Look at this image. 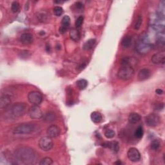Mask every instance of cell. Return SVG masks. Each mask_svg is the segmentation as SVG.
<instances>
[{
    "label": "cell",
    "mask_w": 165,
    "mask_h": 165,
    "mask_svg": "<svg viewBox=\"0 0 165 165\" xmlns=\"http://www.w3.org/2000/svg\"><path fill=\"white\" fill-rule=\"evenodd\" d=\"M27 105L24 103H17L10 106L3 115V118L5 120H14L19 118L27 111Z\"/></svg>",
    "instance_id": "1"
},
{
    "label": "cell",
    "mask_w": 165,
    "mask_h": 165,
    "mask_svg": "<svg viewBox=\"0 0 165 165\" xmlns=\"http://www.w3.org/2000/svg\"><path fill=\"white\" fill-rule=\"evenodd\" d=\"M36 152L30 148L22 147L15 151L14 160L17 164H32L36 158Z\"/></svg>",
    "instance_id": "2"
},
{
    "label": "cell",
    "mask_w": 165,
    "mask_h": 165,
    "mask_svg": "<svg viewBox=\"0 0 165 165\" xmlns=\"http://www.w3.org/2000/svg\"><path fill=\"white\" fill-rule=\"evenodd\" d=\"M36 130V125L31 123H21L17 126L13 130L14 134L16 135H26L32 133Z\"/></svg>",
    "instance_id": "3"
},
{
    "label": "cell",
    "mask_w": 165,
    "mask_h": 165,
    "mask_svg": "<svg viewBox=\"0 0 165 165\" xmlns=\"http://www.w3.org/2000/svg\"><path fill=\"white\" fill-rule=\"evenodd\" d=\"M135 73L133 67L128 66H122L118 72V77L123 81H127L130 79Z\"/></svg>",
    "instance_id": "4"
},
{
    "label": "cell",
    "mask_w": 165,
    "mask_h": 165,
    "mask_svg": "<svg viewBox=\"0 0 165 165\" xmlns=\"http://www.w3.org/2000/svg\"><path fill=\"white\" fill-rule=\"evenodd\" d=\"M152 28L158 32H164V18L159 16L157 14L152 16L150 21Z\"/></svg>",
    "instance_id": "5"
},
{
    "label": "cell",
    "mask_w": 165,
    "mask_h": 165,
    "mask_svg": "<svg viewBox=\"0 0 165 165\" xmlns=\"http://www.w3.org/2000/svg\"><path fill=\"white\" fill-rule=\"evenodd\" d=\"M152 48V45L149 40L144 36L138 41L136 45V50L137 52L143 55L148 54L151 51Z\"/></svg>",
    "instance_id": "6"
},
{
    "label": "cell",
    "mask_w": 165,
    "mask_h": 165,
    "mask_svg": "<svg viewBox=\"0 0 165 165\" xmlns=\"http://www.w3.org/2000/svg\"><path fill=\"white\" fill-rule=\"evenodd\" d=\"M38 145L39 148L43 151L48 152L52 149L54 146V142L52 137L50 136H44L39 139Z\"/></svg>",
    "instance_id": "7"
},
{
    "label": "cell",
    "mask_w": 165,
    "mask_h": 165,
    "mask_svg": "<svg viewBox=\"0 0 165 165\" xmlns=\"http://www.w3.org/2000/svg\"><path fill=\"white\" fill-rule=\"evenodd\" d=\"M27 98L29 103H32L34 105H39L43 99L42 94L37 91L30 92L28 94Z\"/></svg>",
    "instance_id": "8"
},
{
    "label": "cell",
    "mask_w": 165,
    "mask_h": 165,
    "mask_svg": "<svg viewBox=\"0 0 165 165\" xmlns=\"http://www.w3.org/2000/svg\"><path fill=\"white\" fill-rule=\"evenodd\" d=\"M28 114L30 118L33 119H39L43 116L41 109L38 105H33L28 111Z\"/></svg>",
    "instance_id": "9"
},
{
    "label": "cell",
    "mask_w": 165,
    "mask_h": 165,
    "mask_svg": "<svg viewBox=\"0 0 165 165\" xmlns=\"http://www.w3.org/2000/svg\"><path fill=\"white\" fill-rule=\"evenodd\" d=\"M146 123L150 127H155L158 126L161 123V118L157 114L152 113L146 116Z\"/></svg>",
    "instance_id": "10"
},
{
    "label": "cell",
    "mask_w": 165,
    "mask_h": 165,
    "mask_svg": "<svg viewBox=\"0 0 165 165\" xmlns=\"http://www.w3.org/2000/svg\"><path fill=\"white\" fill-rule=\"evenodd\" d=\"M127 157L132 162L136 163L141 160V154L139 151L136 148H130L127 152Z\"/></svg>",
    "instance_id": "11"
},
{
    "label": "cell",
    "mask_w": 165,
    "mask_h": 165,
    "mask_svg": "<svg viewBox=\"0 0 165 165\" xmlns=\"http://www.w3.org/2000/svg\"><path fill=\"white\" fill-rule=\"evenodd\" d=\"M138 61L135 58L131 56H125L122 58L121 61V64L122 66H128L133 67L137 64Z\"/></svg>",
    "instance_id": "12"
},
{
    "label": "cell",
    "mask_w": 165,
    "mask_h": 165,
    "mask_svg": "<svg viewBox=\"0 0 165 165\" xmlns=\"http://www.w3.org/2000/svg\"><path fill=\"white\" fill-rule=\"evenodd\" d=\"M152 62L154 64H164L165 62V52H160L153 55Z\"/></svg>",
    "instance_id": "13"
},
{
    "label": "cell",
    "mask_w": 165,
    "mask_h": 165,
    "mask_svg": "<svg viewBox=\"0 0 165 165\" xmlns=\"http://www.w3.org/2000/svg\"><path fill=\"white\" fill-rule=\"evenodd\" d=\"M47 134L48 136H50L52 138L57 137L59 136V134L61 133L60 128L59 126L57 125H51L47 128Z\"/></svg>",
    "instance_id": "14"
},
{
    "label": "cell",
    "mask_w": 165,
    "mask_h": 165,
    "mask_svg": "<svg viewBox=\"0 0 165 165\" xmlns=\"http://www.w3.org/2000/svg\"><path fill=\"white\" fill-rule=\"evenodd\" d=\"M12 102L11 97L9 94H2L0 99V108L2 109L7 108Z\"/></svg>",
    "instance_id": "15"
},
{
    "label": "cell",
    "mask_w": 165,
    "mask_h": 165,
    "mask_svg": "<svg viewBox=\"0 0 165 165\" xmlns=\"http://www.w3.org/2000/svg\"><path fill=\"white\" fill-rule=\"evenodd\" d=\"M38 20L41 23H47L50 20V15L45 10H39L36 14Z\"/></svg>",
    "instance_id": "16"
},
{
    "label": "cell",
    "mask_w": 165,
    "mask_h": 165,
    "mask_svg": "<svg viewBox=\"0 0 165 165\" xmlns=\"http://www.w3.org/2000/svg\"><path fill=\"white\" fill-rule=\"evenodd\" d=\"M150 76H151V71L148 69L146 68L140 70L137 75L138 80L140 81H145L146 79H149Z\"/></svg>",
    "instance_id": "17"
},
{
    "label": "cell",
    "mask_w": 165,
    "mask_h": 165,
    "mask_svg": "<svg viewBox=\"0 0 165 165\" xmlns=\"http://www.w3.org/2000/svg\"><path fill=\"white\" fill-rule=\"evenodd\" d=\"M20 42L24 45H30L33 43V35L30 33H24L20 36Z\"/></svg>",
    "instance_id": "18"
},
{
    "label": "cell",
    "mask_w": 165,
    "mask_h": 165,
    "mask_svg": "<svg viewBox=\"0 0 165 165\" xmlns=\"http://www.w3.org/2000/svg\"><path fill=\"white\" fill-rule=\"evenodd\" d=\"M42 119L47 123H52L54 121H56V115L54 112L48 111L43 115Z\"/></svg>",
    "instance_id": "19"
},
{
    "label": "cell",
    "mask_w": 165,
    "mask_h": 165,
    "mask_svg": "<svg viewBox=\"0 0 165 165\" xmlns=\"http://www.w3.org/2000/svg\"><path fill=\"white\" fill-rule=\"evenodd\" d=\"M103 146L107 148H109L111 150H112L113 152L117 153L119 150V143L117 141H111V142H106L104 144H103Z\"/></svg>",
    "instance_id": "20"
},
{
    "label": "cell",
    "mask_w": 165,
    "mask_h": 165,
    "mask_svg": "<svg viewBox=\"0 0 165 165\" xmlns=\"http://www.w3.org/2000/svg\"><path fill=\"white\" fill-rule=\"evenodd\" d=\"M141 116L139 114L133 112L131 113L129 115V116H128V120L130 124H136L141 120Z\"/></svg>",
    "instance_id": "21"
},
{
    "label": "cell",
    "mask_w": 165,
    "mask_h": 165,
    "mask_svg": "<svg viewBox=\"0 0 165 165\" xmlns=\"http://www.w3.org/2000/svg\"><path fill=\"white\" fill-rule=\"evenodd\" d=\"M90 118L94 123H99L102 121L103 116L99 112H93L90 115Z\"/></svg>",
    "instance_id": "22"
},
{
    "label": "cell",
    "mask_w": 165,
    "mask_h": 165,
    "mask_svg": "<svg viewBox=\"0 0 165 165\" xmlns=\"http://www.w3.org/2000/svg\"><path fill=\"white\" fill-rule=\"evenodd\" d=\"M69 35L70 38L74 41H78L80 39V33L76 28H72L70 30Z\"/></svg>",
    "instance_id": "23"
},
{
    "label": "cell",
    "mask_w": 165,
    "mask_h": 165,
    "mask_svg": "<svg viewBox=\"0 0 165 165\" xmlns=\"http://www.w3.org/2000/svg\"><path fill=\"white\" fill-rule=\"evenodd\" d=\"M164 11H165V2L164 0L161 1L158 6L157 14L161 17L164 18Z\"/></svg>",
    "instance_id": "24"
},
{
    "label": "cell",
    "mask_w": 165,
    "mask_h": 165,
    "mask_svg": "<svg viewBox=\"0 0 165 165\" xmlns=\"http://www.w3.org/2000/svg\"><path fill=\"white\" fill-rule=\"evenodd\" d=\"M96 42V40L95 39H90L87 41L86 42L84 43L83 46V49L85 51L91 50L92 48L94 47V46L95 45Z\"/></svg>",
    "instance_id": "25"
},
{
    "label": "cell",
    "mask_w": 165,
    "mask_h": 165,
    "mask_svg": "<svg viewBox=\"0 0 165 165\" xmlns=\"http://www.w3.org/2000/svg\"><path fill=\"white\" fill-rule=\"evenodd\" d=\"M132 44V39L130 36H126L122 41L121 45L124 48H128L131 47Z\"/></svg>",
    "instance_id": "26"
},
{
    "label": "cell",
    "mask_w": 165,
    "mask_h": 165,
    "mask_svg": "<svg viewBox=\"0 0 165 165\" xmlns=\"http://www.w3.org/2000/svg\"><path fill=\"white\" fill-rule=\"evenodd\" d=\"M76 84L79 89L84 90L88 86V82L86 79H79V80L77 81Z\"/></svg>",
    "instance_id": "27"
},
{
    "label": "cell",
    "mask_w": 165,
    "mask_h": 165,
    "mask_svg": "<svg viewBox=\"0 0 165 165\" xmlns=\"http://www.w3.org/2000/svg\"><path fill=\"white\" fill-rule=\"evenodd\" d=\"M70 18L69 16H65L63 19H62V27L67 28L69 25H70Z\"/></svg>",
    "instance_id": "28"
},
{
    "label": "cell",
    "mask_w": 165,
    "mask_h": 165,
    "mask_svg": "<svg viewBox=\"0 0 165 165\" xmlns=\"http://www.w3.org/2000/svg\"><path fill=\"white\" fill-rule=\"evenodd\" d=\"M39 165H51L53 164V160L51 157H46L40 161Z\"/></svg>",
    "instance_id": "29"
},
{
    "label": "cell",
    "mask_w": 165,
    "mask_h": 165,
    "mask_svg": "<svg viewBox=\"0 0 165 165\" xmlns=\"http://www.w3.org/2000/svg\"><path fill=\"white\" fill-rule=\"evenodd\" d=\"M20 5L17 2H14L11 5V10L13 11V13H16L18 11L20 10Z\"/></svg>",
    "instance_id": "30"
},
{
    "label": "cell",
    "mask_w": 165,
    "mask_h": 165,
    "mask_svg": "<svg viewBox=\"0 0 165 165\" xmlns=\"http://www.w3.org/2000/svg\"><path fill=\"white\" fill-rule=\"evenodd\" d=\"M144 134V131H143V128L142 126H139L137 130L135 132V136L137 139H141L142 138Z\"/></svg>",
    "instance_id": "31"
},
{
    "label": "cell",
    "mask_w": 165,
    "mask_h": 165,
    "mask_svg": "<svg viewBox=\"0 0 165 165\" xmlns=\"http://www.w3.org/2000/svg\"><path fill=\"white\" fill-rule=\"evenodd\" d=\"M160 146H161V143L158 140L153 141L151 143V148L153 150H155V151L158 150L159 149Z\"/></svg>",
    "instance_id": "32"
},
{
    "label": "cell",
    "mask_w": 165,
    "mask_h": 165,
    "mask_svg": "<svg viewBox=\"0 0 165 165\" xmlns=\"http://www.w3.org/2000/svg\"><path fill=\"white\" fill-rule=\"evenodd\" d=\"M54 14L56 16H61L63 13V9L62 7H59V6H56L53 9Z\"/></svg>",
    "instance_id": "33"
},
{
    "label": "cell",
    "mask_w": 165,
    "mask_h": 165,
    "mask_svg": "<svg viewBox=\"0 0 165 165\" xmlns=\"http://www.w3.org/2000/svg\"><path fill=\"white\" fill-rule=\"evenodd\" d=\"M142 23H143L142 16H139L136 21L135 25H134V28H135L136 30H139L141 28V27Z\"/></svg>",
    "instance_id": "34"
},
{
    "label": "cell",
    "mask_w": 165,
    "mask_h": 165,
    "mask_svg": "<svg viewBox=\"0 0 165 165\" xmlns=\"http://www.w3.org/2000/svg\"><path fill=\"white\" fill-rule=\"evenodd\" d=\"M115 133L113 130L108 129L105 132V136L107 139H112L115 137Z\"/></svg>",
    "instance_id": "35"
},
{
    "label": "cell",
    "mask_w": 165,
    "mask_h": 165,
    "mask_svg": "<svg viewBox=\"0 0 165 165\" xmlns=\"http://www.w3.org/2000/svg\"><path fill=\"white\" fill-rule=\"evenodd\" d=\"M83 21H84V17L83 16H79L77 18V20L76 21V23H75V25H76V27L79 28V27H80L82 25H83Z\"/></svg>",
    "instance_id": "36"
},
{
    "label": "cell",
    "mask_w": 165,
    "mask_h": 165,
    "mask_svg": "<svg viewBox=\"0 0 165 165\" xmlns=\"http://www.w3.org/2000/svg\"><path fill=\"white\" fill-rule=\"evenodd\" d=\"M154 108L156 111H161L164 108V104L163 103H156L154 104Z\"/></svg>",
    "instance_id": "37"
},
{
    "label": "cell",
    "mask_w": 165,
    "mask_h": 165,
    "mask_svg": "<svg viewBox=\"0 0 165 165\" xmlns=\"http://www.w3.org/2000/svg\"><path fill=\"white\" fill-rule=\"evenodd\" d=\"M76 5L77 8L79 9H82L83 8V7H84L83 4L81 2H77V3H76Z\"/></svg>",
    "instance_id": "38"
},
{
    "label": "cell",
    "mask_w": 165,
    "mask_h": 165,
    "mask_svg": "<svg viewBox=\"0 0 165 165\" xmlns=\"http://www.w3.org/2000/svg\"><path fill=\"white\" fill-rule=\"evenodd\" d=\"M66 30H67V28H65V27H63L62 26V27H61L59 28V32H60L61 34H65V33L66 32Z\"/></svg>",
    "instance_id": "39"
},
{
    "label": "cell",
    "mask_w": 165,
    "mask_h": 165,
    "mask_svg": "<svg viewBox=\"0 0 165 165\" xmlns=\"http://www.w3.org/2000/svg\"><path fill=\"white\" fill-rule=\"evenodd\" d=\"M156 92L157 94H158V95H161V94H163V90H161V89H160V88L157 89V90H156Z\"/></svg>",
    "instance_id": "40"
},
{
    "label": "cell",
    "mask_w": 165,
    "mask_h": 165,
    "mask_svg": "<svg viewBox=\"0 0 165 165\" xmlns=\"http://www.w3.org/2000/svg\"><path fill=\"white\" fill-rule=\"evenodd\" d=\"M115 164H121L122 163H121V162L120 161H118L117 162L115 163Z\"/></svg>",
    "instance_id": "41"
}]
</instances>
